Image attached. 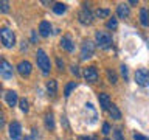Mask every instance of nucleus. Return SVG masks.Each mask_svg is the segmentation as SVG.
<instances>
[{"label":"nucleus","instance_id":"1","mask_svg":"<svg viewBox=\"0 0 149 140\" xmlns=\"http://www.w3.org/2000/svg\"><path fill=\"white\" fill-rule=\"evenodd\" d=\"M0 42L5 48H13L16 45V34L9 27H2L0 28Z\"/></svg>","mask_w":149,"mask_h":140},{"label":"nucleus","instance_id":"2","mask_svg":"<svg viewBox=\"0 0 149 140\" xmlns=\"http://www.w3.org/2000/svg\"><path fill=\"white\" fill-rule=\"evenodd\" d=\"M36 62H37V67L40 69V72L44 75H48L50 70H51V62H50V58L48 55L45 53L42 48H39L36 51Z\"/></svg>","mask_w":149,"mask_h":140},{"label":"nucleus","instance_id":"3","mask_svg":"<svg viewBox=\"0 0 149 140\" xmlns=\"http://www.w3.org/2000/svg\"><path fill=\"white\" fill-rule=\"evenodd\" d=\"M95 44L100 48H109L112 45V34L109 31H96L95 33Z\"/></svg>","mask_w":149,"mask_h":140},{"label":"nucleus","instance_id":"4","mask_svg":"<svg viewBox=\"0 0 149 140\" xmlns=\"http://www.w3.org/2000/svg\"><path fill=\"white\" fill-rule=\"evenodd\" d=\"M0 76L3 79H11L14 76V69L9 64V61H6L5 58H0Z\"/></svg>","mask_w":149,"mask_h":140},{"label":"nucleus","instance_id":"5","mask_svg":"<svg viewBox=\"0 0 149 140\" xmlns=\"http://www.w3.org/2000/svg\"><path fill=\"white\" fill-rule=\"evenodd\" d=\"M134 78H135V83H137L138 86H141V87H148L149 86V70L138 69L137 72H135Z\"/></svg>","mask_w":149,"mask_h":140},{"label":"nucleus","instance_id":"6","mask_svg":"<svg viewBox=\"0 0 149 140\" xmlns=\"http://www.w3.org/2000/svg\"><path fill=\"white\" fill-rule=\"evenodd\" d=\"M8 134L11 140H19L22 137V125L17 120H13L8 126Z\"/></svg>","mask_w":149,"mask_h":140},{"label":"nucleus","instance_id":"7","mask_svg":"<svg viewBox=\"0 0 149 140\" xmlns=\"http://www.w3.org/2000/svg\"><path fill=\"white\" fill-rule=\"evenodd\" d=\"M93 55H95V44L92 41H86L81 47V59L82 61L90 59Z\"/></svg>","mask_w":149,"mask_h":140},{"label":"nucleus","instance_id":"8","mask_svg":"<svg viewBox=\"0 0 149 140\" xmlns=\"http://www.w3.org/2000/svg\"><path fill=\"white\" fill-rule=\"evenodd\" d=\"M16 70H17V73L20 75L22 78H28V76L31 75L33 65H31V62H30V61H20V62L17 64Z\"/></svg>","mask_w":149,"mask_h":140},{"label":"nucleus","instance_id":"9","mask_svg":"<svg viewBox=\"0 0 149 140\" xmlns=\"http://www.w3.org/2000/svg\"><path fill=\"white\" fill-rule=\"evenodd\" d=\"M78 20L82 23V25H90L93 22V13L88 8H82L81 11L78 13Z\"/></svg>","mask_w":149,"mask_h":140},{"label":"nucleus","instance_id":"10","mask_svg":"<svg viewBox=\"0 0 149 140\" xmlns=\"http://www.w3.org/2000/svg\"><path fill=\"white\" fill-rule=\"evenodd\" d=\"M82 75H84V78H86V81H88V83H96L98 81V76H100V75H98L96 67H93V65L84 69Z\"/></svg>","mask_w":149,"mask_h":140},{"label":"nucleus","instance_id":"11","mask_svg":"<svg viewBox=\"0 0 149 140\" xmlns=\"http://www.w3.org/2000/svg\"><path fill=\"white\" fill-rule=\"evenodd\" d=\"M61 47L65 50V51H68V53H73L74 51V44H73V41H72V37H70L68 34H65L61 37Z\"/></svg>","mask_w":149,"mask_h":140},{"label":"nucleus","instance_id":"12","mask_svg":"<svg viewBox=\"0 0 149 140\" xmlns=\"http://www.w3.org/2000/svg\"><path fill=\"white\" fill-rule=\"evenodd\" d=\"M5 100H6V104L9 107H14L19 103V97H17V92L16 90H8L5 93Z\"/></svg>","mask_w":149,"mask_h":140},{"label":"nucleus","instance_id":"13","mask_svg":"<svg viewBox=\"0 0 149 140\" xmlns=\"http://www.w3.org/2000/svg\"><path fill=\"white\" fill-rule=\"evenodd\" d=\"M50 33H51V23L47 22V20H42L39 23V34L42 37H48Z\"/></svg>","mask_w":149,"mask_h":140},{"label":"nucleus","instance_id":"14","mask_svg":"<svg viewBox=\"0 0 149 140\" xmlns=\"http://www.w3.org/2000/svg\"><path fill=\"white\" fill-rule=\"evenodd\" d=\"M98 100H100V106H101L102 111H109L112 103H110V97L107 95V93H100V95H98Z\"/></svg>","mask_w":149,"mask_h":140},{"label":"nucleus","instance_id":"15","mask_svg":"<svg viewBox=\"0 0 149 140\" xmlns=\"http://www.w3.org/2000/svg\"><path fill=\"white\" fill-rule=\"evenodd\" d=\"M129 14H130V9L126 3H121V5L116 6V16H118L120 19H127Z\"/></svg>","mask_w":149,"mask_h":140},{"label":"nucleus","instance_id":"16","mask_svg":"<svg viewBox=\"0 0 149 140\" xmlns=\"http://www.w3.org/2000/svg\"><path fill=\"white\" fill-rule=\"evenodd\" d=\"M47 90H48V95L54 97L56 92H58V81H56V79H50V81L47 83Z\"/></svg>","mask_w":149,"mask_h":140},{"label":"nucleus","instance_id":"17","mask_svg":"<svg viewBox=\"0 0 149 140\" xmlns=\"http://www.w3.org/2000/svg\"><path fill=\"white\" fill-rule=\"evenodd\" d=\"M45 128L47 129H50V131H53L54 129V115L51 114V112H48V114H45Z\"/></svg>","mask_w":149,"mask_h":140},{"label":"nucleus","instance_id":"18","mask_svg":"<svg viewBox=\"0 0 149 140\" xmlns=\"http://www.w3.org/2000/svg\"><path fill=\"white\" fill-rule=\"evenodd\" d=\"M109 115H110L113 120H120V118H121V112H120V109H118L115 104H110V107H109Z\"/></svg>","mask_w":149,"mask_h":140},{"label":"nucleus","instance_id":"19","mask_svg":"<svg viewBox=\"0 0 149 140\" xmlns=\"http://www.w3.org/2000/svg\"><path fill=\"white\" fill-rule=\"evenodd\" d=\"M140 23L143 27H149V20H148V9L141 8L140 9Z\"/></svg>","mask_w":149,"mask_h":140},{"label":"nucleus","instance_id":"20","mask_svg":"<svg viewBox=\"0 0 149 140\" xmlns=\"http://www.w3.org/2000/svg\"><path fill=\"white\" fill-rule=\"evenodd\" d=\"M65 11H67V5H65V3H54L53 5V13L58 14V16L64 14Z\"/></svg>","mask_w":149,"mask_h":140},{"label":"nucleus","instance_id":"21","mask_svg":"<svg viewBox=\"0 0 149 140\" xmlns=\"http://www.w3.org/2000/svg\"><path fill=\"white\" fill-rule=\"evenodd\" d=\"M95 16L98 19H106V17L110 16V9L109 8H98L96 13H95Z\"/></svg>","mask_w":149,"mask_h":140},{"label":"nucleus","instance_id":"22","mask_svg":"<svg viewBox=\"0 0 149 140\" xmlns=\"http://www.w3.org/2000/svg\"><path fill=\"white\" fill-rule=\"evenodd\" d=\"M19 106H20V111L22 112H26L30 111V103H28V100L26 98H22V100H19Z\"/></svg>","mask_w":149,"mask_h":140},{"label":"nucleus","instance_id":"23","mask_svg":"<svg viewBox=\"0 0 149 140\" xmlns=\"http://www.w3.org/2000/svg\"><path fill=\"white\" fill-rule=\"evenodd\" d=\"M78 84L74 83V81H72V83H68L67 86H65V89H64V97H70V93H72V90L74 87H76Z\"/></svg>","mask_w":149,"mask_h":140},{"label":"nucleus","instance_id":"24","mask_svg":"<svg viewBox=\"0 0 149 140\" xmlns=\"http://www.w3.org/2000/svg\"><path fill=\"white\" fill-rule=\"evenodd\" d=\"M116 27H118V20H116L115 17H112L107 20V28H109V30H116Z\"/></svg>","mask_w":149,"mask_h":140},{"label":"nucleus","instance_id":"25","mask_svg":"<svg viewBox=\"0 0 149 140\" xmlns=\"http://www.w3.org/2000/svg\"><path fill=\"white\" fill-rule=\"evenodd\" d=\"M120 72H121V76H123L124 78V81H127V79H129V70H127V65H121V67H120Z\"/></svg>","mask_w":149,"mask_h":140},{"label":"nucleus","instance_id":"26","mask_svg":"<svg viewBox=\"0 0 149 140\" xmlns=\"http://www.w3.org/2000/svg\"><path fill=\"white\" fill-rule=\"evenodd\" d=\"M107 78H109L110 84H116V73L112 72V70H107Z\"/></svg>","mask_w":149,"mask_h":140},{"label":"nucleus","instance_id":"27","mask_svg":"<svg viewBox=\"0 0 149 140\" xmlns=\"http://www.w3.org/2000/svg\"><path fill=\"white\" fill-rule=\"evenodd\" d=\"M0 11L8 13L9 11V2H0Z\"/></svg>","mask_w":149,"mask_h":140},{"label":"nucleus","instance_id":"28","mask_svg":"<svg viewBox=\"0 0 149 140\" xmlns=\"http://www.w3.org/2000/svg\"><path fill=\"white\" fill-rule=\"evenodd\" d=\"M30 39H31V44H37V39H39V36H37V31H36V30H31Z\"/></svg>","mask_w":149,"mask_h":140},{"label":"nucleus","instance_id":"29","mask_svg":"<svg viewBox=\"0 0 149 140\" xmlns=\"http://www.w3.org/2000/svg\"><path fill=\"white\" fill-rule=\"evenodd\" d=\"M110 131H112V128H110L109 123H104V125H102V134H104V135L110 134Z\"/></svg>","mask_w":149,"mask_h":140},{"label":"nucleus","instance_id":"30","mask_svg":"<svg viewBox=\"0 0 149 140\" xmlns=\"http://www.w3.org/2000/svg\"><path fill=\"white\" fill-rule=\"evenodd\" d=\"M115 140H126V139L123 137V134H121V129H120V128L115 129Z\"/></svg>","mask_w":149,"mask_h":140},{"label":"nucleus","instance_id":"31","mask_svg":"<svg viewBox=\"0 0 149 140\" xmlns=\"http://www.w3.org/2000/svg\"><path fill=\"white\" fill-rule=\"evenodd\" d=\"M134 140H149V137H146V135H143V134L135 132L134 134Z\"/></svg>","mask_w":149,"mask_h":140},{"label":"nucleus","instance_id":"32","mask_svg":"<svg viewBox=\"0 0 149 140\" xmlns=\"http://www.w3.org/2000/svg\"><path fill=\"white\" fill-rule=\"evenodd\" d=\"M70 69H72L70 72H72V73L74 75V76H79V75H81V73H79V67H78V65H72Z\"/></svg>","mask_w":149,"mask_h":140},{"label":"nucleus","instance_id":"33","mask_svg":"<svg viewBox=\"0 0 149 140\" xmlns=\"http://www.w3.org/2000/svg\"><path fill=\"white\" fill-rule=\"evenodd\" d=\"M56 64H58V69H59V70H64V61L61 59V58L56 59Z\"/></svg>","mask_w":149,"mask_h":140},{"label":"nucleus","instance_id":"34","mask_svg":"<svg viewBox=\"0 0 149 140\" xmlns=\"http://www.w3.org/2000/svg\"><path fill=\"white\" fill-rule=\"evenodd\" d=\"M3 125H5V115H3V112L0 111V128H3Z\"/></svg>","mask_w":149,"mask_h":140},{"label":"nucleus","instance_id":"35","mask_svg":"<svg viewBox=\"0 0 149 140\" xmlns=\"http://www.w3.org/2000/svg\"><path fill=\"white\" fill-rule=\"evenodd\" d=\"M78 140H96V137H86V135H81Z\"/></svg>","mask_w":149,"mask_h":140},{"label":"nucleus","instance_id":"36","mask_svg":"<svg viewBox=\"0 0 149 140\" xmlns=\"http://www.w3.org/2000/svg\"><path fill=\"white\" fill-rule=\"evenodd\" d=\"M23 140H34V139H33V137H25Z\"/></svg>","mask_w":149,"mask_h":140},{"label":"nucleus","instance_id":"37","mask_svg":"<svg viewBox=\"0 0 149 140\" xmlns=\"http://www.w3.org/2000/svg\"><path fill=\"white\" fill-rule=\"evenodd\" d=\"M148 20H149V9H148Z\"/></svg>","mask_w":149,"mask_h":140},{"label":"nucleus","instance_id":"38","mask_svg":"<svg viewBox=\"0 0 149 140\" xmlns=\"http://www.w3.org/2000/svg\"><path fill=\"white\" fill-rule=\"evenodd\" d=\"M0 92H2V84H0Z\"/></svg>","mask_w":149,"mask_h":140},{"label":"nucleus","instance_id":"39","mask_svg":"<svg viewBox=\"0 0 149 140\" xmlns=\"http://www.w3.org/2000/svg\"><path fill=\"white\" fill-rule=\"evenodd\" d=\"M104 140H110V139H104Z\"/></svg>","mask_w":149,"mask_h":140},{"label":"nucleus","instance_id":"40","mask_svg":"<svg viewBox=\"0 0 149 140\" xmlns=\"http://www.w3.org/2000/svg\"><path fill=\"white\" fill-rule=\"evenodd\" d=\"M0 106H2V104H0Z\"/></svg>","mask_w":149,"mask_h":140}]
</instances>
